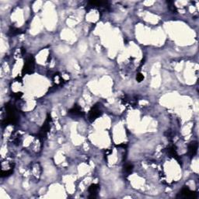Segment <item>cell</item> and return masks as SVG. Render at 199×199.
<instances>
[{"instance_id":"1","label":"cell","mask_w":199,"mask_h":199,"mask_svg":"<svg viewBox=\"0 0 199 199\" xmlns=\"http://www.w3.org/2000/svg\"><path fill=\"white\" fill-rule=\"evenodd\" d=\"M177 197H181V198H196L197 197V194L195 192L191 191L187 187H184L181 189L180 192L178 193L177 196Z\"/></svg>"},{"instance_id":"2","label":"cell","mask_w":199,"mask_h":199,"mask_svg":"<svg viewBox=\"0 0 199 199\" xmlns=\"http://www.w3.org/2000/svg\"><path fill=\"white\" fill-rule=\"evenodd\" d=\"M101 111L100 110L99 106H93L92 107V109L90 110V114H89V120L90 121H93L94 120H96L98 117L101 115Z\"/></svg>"},{"instance_id":"3","label":"cell","mask_w":199,"mask_h":199,"mask_svg":"<svg viewBox=\"0 0 199 199\" xmlns=\"http://www.w3.org/2000/svg\"><path fill=\"white\" fill-rule=\"evenodd\" d=\"M34 59L33 57H29L26 59V62H25L24 67L23 69V72L25 73H30L34 69Z\"/></svg>"},{"instance_id":"4","label":"cell","mask_w":199,"mask_h":199,"mask_svg":"<svg viewBox=\"0 0 199 199\" xmlns=\"http://www.w3.org/2000/svg\"><path fill=\"white\" fill-rule=\"evenodd\" d=\"M51 121V116L48 115L47 119H46V121H45L43 127H42V128L41 129V132H40L39 135L41 138H44L45 136H46V135H47V132H48L49 129H50V121Z\"/></svg>"},{"instance_id":"5","label":"cell","mask_w":199,"mask_h":199,"mask_svg":"<svg viewBox=\"0 0 199 199\" xmlns=\"http://www.w3.org/2000/svg\"><path fill=\"white\" fill-rule=\"evenodd\" d=\"M197 152V142L194 141L191 142L188 145V155L191 158H193Z\"/></svg>"},{"instance_id":"6","label":"cell","mask_w":199,"mask_h":199,"mask_svg":"<svg viewBox=\"0 0 199 199\" xmlns=\"http://www.w3.org/2000/svg\"><path fill=\"white\" fill-rule=\"evenodd\" d=\"M99 190V185L96 184H91L88 188V191L90 193V198H96L97 195V191Z\"/></svg>"},{"instance_id":"7","label":"cell","mask_w":199,"mask_h":199,"mask_svg":"<svg viewBox=\"0 0 199 199\" xmlns=\"http://www.w3.org/2000/svg\"><path fill=\"white\" fill-rule=\"evenodd\" d=\"M69 114L73 115H78V116H81L83 115V112L82 111L80 107L77 105H74V107L69 110Z\"/></svg>"},{"instance_id":"8","label":"cell","mask_w":199,"mask_h":199,"mask_svg":"<svg viewBox=\"0 0 199 199\" xmlns=\"http://www.w3.org/2000/svg\"><path fill=\"white\" fill-rule=\"evenodd\" d=\"M168 152H169V154L170 155V156H172L173 157H174L175 159H177V160H178V155H177V151H176V149H175L174 146H170L169 148V149H168Z\"/></svg>"},{"instance_id":"9","label":"cell","mask_w":199,"mask_h":199,"mask_svg":"<svg viewBox=\"0 0 199 199\" xmlns=\"http://www.w3.org/2000/svg\"><path fill=\"white\" fill-rule=\"evenodd\" d=\"M133 170V165L131 164H126L124 167V171L127 174H130Z\"/></svg>"},{"instance_id":"10","label":"cell","mask_w":199,"mask_h":199,"mask_svg":"<svg viewBox=\"0 0 199 199\" xmlns=\"http://www.w3.org/2000/svg\"><path fill=\"white\" fill-rule=\"evenodd\" d=\"M9 33H10V34L11 36H15L17 35V34H20L21 30L18 28H16L14 26H12L11 28L10 29V30H9Z\"/></svg>"},{"instance_id":"11","label":"cell","mask_w":199,"mask_h":199,"mask_svg":"<svg viewBox=\"0 0 199 199\" xmlns=\"http://www.w3.org/2000/svg\"><path fill=\"white\" fill-rule=\"evenodd\" d=\"M13 170H2V172H1V176H2V177H9V176H10L11 174H13Z\"/></svg>"},{"instance_id":"12","label":"cell","mask_w":199,"mask_h":199,"mask_svg":"<svg viewBox=\"0 0 199 199\" xmlns=\"http://www.w3.org/2000/svg\"><path fill=\"white\" fill-rule=\"evenodd\" d=\"M143 79H144V75H143L142 74H137V75H136V80H137L139 83H141L142 81H143Z\"/></svg>"}]
</instances>
